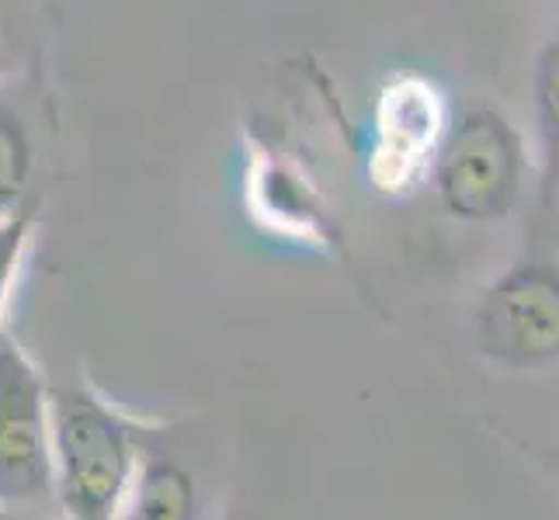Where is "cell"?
Listing matches in <instances>:
<instances>
[{"label":"cell","mask_w":559,"mask_h":520,"mask_svg":"<svg viewBox=\"0 0 559 520\" xmlns=\"http://www.w3.org/2000/svg\"><path fill=\"white\" fill-rule=\"evenodd\" d=\"M538 122L546 149V202L559 191V35L538 60Z\"/></svg>","instance_id":"obj_8"},{"label":"cell","mask_w":559,"mask_h":520,"mask_svg":"<svg viewBox=\"0 0 559 520\" xmlns=\"http://www.w3.org/2000/svg\"><path fill=\"white\" fill-rule=\"evenodd\" d=\"M518 188V136L497 114L484 111L462 125L445 146L441 195L466 219L504 216Z\"/></svg>","instance_id":"obj_4"},{"label":"cell","mask_w":559,"mask_h":520,"mask_svg":"<svg viewBox=\"0 0 559 520\" xmlns=\"http://www.w3.org/2000/svg\"><path fill=\"white\" fill-rule=\"evenodd\" d=\"M32 173V136L22 114L0 105V219L14 216Z\"/></svg>","instance_id":"obj_7"},{"label":"cell","mask_w":559,"mask_h":520,"mask_svg":"<svg viewBox=\"0 0 559 520\" xmlns=\"http://www.w3.org/2000/svg\"><path fill=\"white\" fill-rule=\"evenodd\" d=\"M449 129V101L428 76L400 73L379 94L369 181L382 195H407L435 164Z\"/></svg>","instance_id":"obj_3"},{"label":"cell","mask_w":559,"mask_h":520,"mask_svg":"<svg viewBox=\"0 0 559 520\" xmlns=\"http://www.w3.org/2000/svg\"><path fill=\"white\" fill-rule=\"evenodd\" d=\"M115 520H195V483L167 455L140 461Z\"/></svg>","instance_id":"obj_6"},{"label":"cell","mask_w":559,"mask_h":520,"mask_svg":"<svg viewBox=\"0 0 559 520\" xmlns=\"http://www.w3.org/2000/svg\"><path fill=\"white\" fill-rule=\"evenodd\" d=\"M52 493L49 389L25 347L0 330V510H28Z\"/></svg>","instance_id":"obj_2"},{"label":"cell","mask_w":559,"mask_h":520,"mask_svg":"<svg viewBox=\"0 0 559 520\" xmlns=\"http://www.w3.org/2000/svg\"><path fill=\"white\" fill-rule=\"evenodd\" d=\"M479 343H484L487 354L511 364L556 358L559 271L535 264L500 281L479 310Z\"/></svg>","instance_id":"obj_5"},{"label":"cell","mask_w":559,"mask_h":520,"mask_svg":"<svg viewBox=\"0 0 559 520\" xmlns=\"http://www.w3.org/2000/svg\"><path fill=\"white\" fill-rule=\"evenodd\" d=\"M32 240V216L28 211H14V216L0 219V313H4L11 285L22 267L25 246Z\"/></svg>","instance_id":"obj_9"},{"label":"cell","mask_w":559,"mask_h":520,"mask_svg":"<svg viewBox=\"0 0 559 520\" xmlns=\"http://www.w3.org/2000/svg\"><path fill=\"white\" fill-rule=\"evenodd\" d=\"M56 493L70 520H115L140 469L129 423L73 385L49 392Z\"/></svg>","instance_id":"obj_1"}]
</instances>
